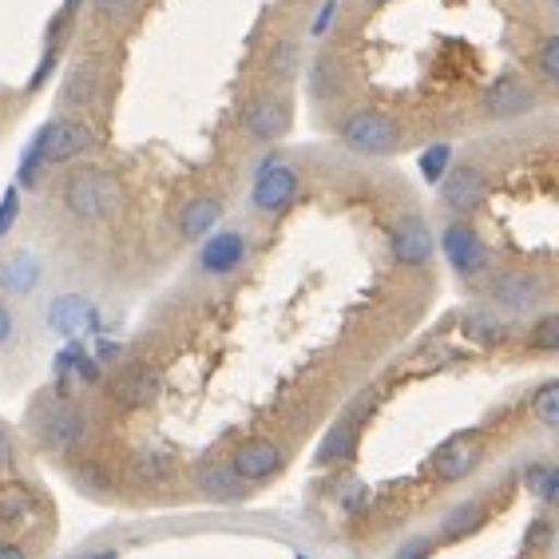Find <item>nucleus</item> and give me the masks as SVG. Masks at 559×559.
Masks as SVG:
<instances>
[{"label":"nucleus","instance_id":"obj_1","mask_svg":"<svg viewBox=\"0 0 559 559\" xmlns=\"http://www.w3.org/2000/svg\"><path fill=\"white\" fill-rule=\"evenodd\" d=\"M342 140H345V147L357 151V155L385 159V155H393V151L401 147L405 131H401V123L389 116V111L361 108L342 123Z\"/></svg>","mask_w":559,"mask_h":559},{"label":"nucleus","instance_id":"obj_2","mask_svg":"<svg viewBox=\"0 0 559 559\" xmlns=\"http://www.w3.org/2000/svg\"><path fill=\"white\" fill-rule=\"evenodd\" d=\"M119 203V183L116 175H108L104 167H84L64 183V206L75 218H104L111 215Z\"/></svg>","mask_w":559,"mask_h":559},{"label":"nucleus","instance_id":"obj_3","mask_svg":"<svg viewBox=\"0 0 559 559\" xmlns=\"http://www.w3.org/2000/svg\"><path fill=\"white\" fill-rule=\"evenodd\" d=\"M92 143H96V135H92L84 119H52V123H44L36 131L28 147L36 151V159L44 167H64V163L80 159L84 151H92Z\"/></svg>","mask_w":559,"mask_h":559},{"label":"nucleus","instance_id":"obj_4","mask_svg":"<svg viewBox=\"0 0 559 559\" xmlns=\"http://www.w3.org/2000/svg\"><path fill=\"white\" fill-rule=\"evenodd\" d=\"M488 298L508 313H527L544 301V278L532 270H496L488 278Z\"/></svg>","mask_w":559,"mask_h":559},{"label":"nucleus","instance_id":"obj_5","mask_svg":"<svg viewBox=\"0 0 559 559\" xmlns=\"http://www.w3.org/2000/svg\"><path fill=\"white\" fill-rule=\"evenodd\" d=\"M298 171H294L290 163H278L270 159L262 163V171L254 175V191H250V199H254V206H259L262 215H282L286 206L298 199Z\"/></svg>","mask_w":559,"mask_h":559},{"label":"nucleus","instance_id":"obj_6","mask_svg":"<svg viewBox=\"0 0 559 559\" xmlns=\"http://www.w3.org/2000/svg\"><path fill=\"white\" fill-rule=\"evenodd\" d=\"M441 247H444V259L452 262V270H456L461 278H476V274L488 266V247H485V238L476 235L473 223L444 226Z\"/></svg>","mask_w":559,"mask_h":559},{"label":"nucleus","instance_id":"obj_7","mask_svg":"<svg viewBox=\"0 0 559 559\" xmlns=\"http://www.w3.org/2000/svg\"><path fill=\"white\" fill-rule=\"evenodd\" d=\"M441 199L456 215H473L476 206L488 199V175L476 163H461L441 175Z\"/></svg>","mask_w":559,"mask_h":559},{"label":"nucleus","instance_id":"obj_8","mask_svg":"<svg viewBox=\"0 0 559 559\" xmlns=\"http://www.w3.org/2000/svg\"><path fill=\"white\" fill-rule=\"evenodd\" d=\"M36 437L44 449H75L84 441V413L75 409L72 401H52L36 417Z\"/></svg>","mask_w":559,"mask_h":559},{"label":"nucleus","instance_id":"obj_9","mask_svg":"<svg viewBox=\"0 0 559 559\" xmlns=\"http://www.w3.org/2000/svg\"><path fill=\"white\" fill-rule=\"evenodd\" d=\"M539 92L532 84H524L520 75H500L485 96V108L492 119H520L527 111H536Z\"/></svg>","mask_w":559,"mask_h":559},{"label":"nucleus","instance_id":"obj_10","mask_svg":"<svg viewBox=\"0 0 559 559\" xmlns=\"http://www.w3.org/2000/svg\"><path fill=\"white\" fill-rule=\"evenodd\" d=\"M290 104L282 96H259L242 108V128L254 135V140H282L290 131Z\"/></svg>","mask_w":559,"mask_h":559},{"label":"nucleus","instance_id":"obj_11","mask_svg":"<svg viewBox=\"0 0 559 559\" xmlns=\"http://www.w3.org/2000/svg\"><path fill=\"white\" fill-rule=\"evenodd\" d=\"M282 464H286V452H282V444L270 441V437H254V441L238 444L230 468H235L242 480H266V476L278 473Z\"/></svg>","mask_w":559,"mask_h":559},{"label":"nucleus","instance_id":"obj_12","mask_svg":"<svg viewBox=\"0 0 559 559\" xmlns=\"http://www.w3.org/2000/svg\"><path fill=\"white\" fill-rule=\"evenodd\" d=\"M155 393H159V369L147 366V361L123 369L116 377V385H111V401L123 405V409H143V405L155 401Z\"/></svg>","mask_w":559,"mask_h":559},{"label":"nucleus","instance_id":"obj_13","mask_svg":"<svg viewBox=\"0 0 559 559\" xmlns=\"http://www.w3.org/2000/svg\"><path fill=\"white\" fill-rule=\"evenodd\" d=\"M393 259L401 266H425L432 259V230L425 226V218L405 215L393 226Z\"/></svg>","mask_w":559,"mask_h":559},{"label":"nucleus","instance_id":"obj_14","mask_svg":"<svg viewBox=\"0 0 559 559\" xmlns=\"http://www.w3.org/2000/svg\"><path fill=\"white\" fill-rule=\"evenodd\" d=\"M242 259H247V238L238 235V230H218V235L206 238L203 250H199V266H203L206 274H215V278L238 270Z\"/></svg>","mask_w":559,"mask_h":559},{"label":"nucleus","instance_id":"obj_15","mask_svg":"<svg viewBox=\"0 0 559 559\" xmlns=\"http://www.w3.org/2000/svg\"><path fill=\"white\" fill-rule=\"evenodd\" d=\"M480 456H485V449L476 441H449L437 456H432V473L441 476V480H464V476L473 473L476 464H480Z\"/></svg>","mask_w":559,"mask_h":559},{"label":"nucleus","instance_id":"obj_16","mask_svg":"<svg viewBox=\"0 0 559 559\" xmlns=\"http://www.w3.org/2000/svg\"><path fill=\"white\" fill-rule=\"evenodd\" d=\"M218 218H223V203L211 199V194H199V199L183 203V211H179L175 223H179V235L183 238H206L218 226Z\"/></svg>","mask_w":559,"mask_h":559},{"label":"nucleus","instance_id":"obj_17","mask_svg":"<svg viewBox=\"0 0 559 559\" xmlns=\"http://www.w3.org/2000/svg\"><path fill=\"white\" fill-rule=\"evenodd\" d=\"M357 437H361V420L349 413V417H342L334 429L325 432L322 449H318V461H322V464L349 461V456H354V449H357Z\"/></svg>","mask_w":559,"mask_h":559},{"label":"nucleus","instance_id":"obj_18","mask_svg":"<svg viewBox=\"0 0 559 559\" xmlns=\"http://www.w3.org/2000/svg\"><path fill=\"white\" fill-rule=\"evenodd\" d=\"M36 282H40V262L33 254H9V259L0 262V290L33 294Z\"/></svg>","mask_w":559,"mask_h":559},{"label":"nucleus","instance_id":"obj_19","mask_svg":"<svg viewBox=\"0 0 559 559\" xmlns=\"http://www.w3.org/2000/svg\"><path fill=\"white\" fill-rule=\"evenodd\" d=\"M199 488H203L211 500H238L242 488H247V480H242L230 464H206V468H199Z\"/></svg>","mask_w":559,"mask_h":559},{"label":"nucleus","instance_id":"obj_20","mask_svg":"<svg viewBox=\"0 0 559 559\" xmlns=\"http://www.w3.org/2000/svg\"><path fill=\"white\" fill-rule=\"evenodd\" d=\"M306 84H310V96L313 99H334L337 87H342V68H337L334 56H318V60H310Z\"/></svg>","mask_w":559,"mask_h":559},{"label":"nucleus","instance_id":"obj_21","mask_svg":"<svg viewBox=\"0 0 559 559\" xmlns=\"http://www.w3.org/2000/svg\"><path fill=\"white\" fill-rule=\"evenodd\" d=\"M524 485L532 496H539V504H551L559 492V468L556 464H527Z\"/></svg>","mask_w":559,"mask_h":559},{"label":"nucleus","instance_id":"obj_22","mask_svg":"<svg viewBox=\"0 0 559 559\" xmlns=\"http://www.w3.org/2000/svg\"><path fill=\"white\" fill-rule=\"evenodd\" d=\"M480 520H485V508L476 504V500H464V504H456L449 516L441 520V532L456 539V536H464V532H476Z\"/></svg>","mask_w":559,"mask_h":559},{"label":"nucleus","instance_id":"obj_23","mask_svg":"<svg viewBox=\"0 0 559 559\" xmlns=\"http://www.w3.org/2000/svg\"><path fill=\"white\" fill-rule=\"evenodd\" d=\"M48 322H52L60 334H72V330H80V325H84V301H80V298H60L52 310H48Z\"/></svg>","mask_w":559,"mask_h":559},{"label":"nucleus","instance_id":"obj_24","mask_svg":"<svg viewBox=\"0 0 559 559\" xmlns=\"http://www.w3.org/2000/svg\"><path fill=\"white\" fill-rule=\"evenodd\" d=\"M464 334L476 337V342H500V337H504V322H500L496 313L476 310L464 318Z\"/></svg>","mask_w":559,"mask_h":559},{"label":"nucleus","instance_id":"obj_25","mask_svg":"<svg viewBox=\"0 0 559 559\" xmlns=\"http://www.w3.org/2000/svg\"><path fill=\"white\" fill-rule=\"evenodd\" d=\"M449 163H452L449 143H432V147L420 151V175H425L429 183H441V175L449 171Z\"/></svg>","mask_w":559,"mask_h":559},{"label":"nucleus","instance_id":"obj_26","mask_svg":"<svg viewBox=\"0 0 559 559\" xmlns=\"http://www.w3.org/2000/svg\"><path fill=\"white\" fill-rule=\"evenodd\" d=\"M532 409H536V417L548 425V429H556L559 425V381H548V385L536 389V397H532Z\"/></svg>","mask_w":559,"mask_h":559},{"label":"nucleus","instance_id":"obj_27","mask_svg":"<svg viewBox=\"0 0 559 559\" xmlns=\"http://www.w3.org/2000/svg\"><path fill=\"white\" fill-rule=\"evenodd\" d=\"M270 72L278 75V80H290V75H298V44L282 40L278 48L270 52Z\"/></svg>","mask_w":559,"mask_h":559},{"label":"nucleus","instance_id":"obj_28","mask_svg":"<svg viewBox=\"0 0 559 559\" xmlns=\"http://www.w3.org/2000/svg\"><path fill=\"white\" fill-rule=\"evenodd\" d=\"M92 92H96V72L80 64V68L72 72V80H68L64 99H68V104H87V99H92Z\"/></svg>","mask_w":559,"mask_h":559},{"label":"nucleus","instance_id":"obj_29","mask_svg":"<svg viewBox=\"0 0 559 559\" xmlns=\"http://www.w3.org/2000/svg\"><path fill=\"white\" fill-rule=\"evenodd\" d=\"M527 342L536 345V349H544V354H551V349H559V318L556 313H544L536 322V330H532V337Z\"/></svg>","mask_w":559,"mask_h":559},{"label":"nucleus","instance_id":"obj_30","mask_svg":"<svg viewBox=\"0 0 559 559\" xmlns=\"http://www.w3.org/2000/svg\"><path fill=\"white\" fill-rule=\"evenodd\" d=\"M92 9H96L99 21L119 24V21H128L131 12L140 9V0H92Z\"/></svg>","mask_w":559,"mask_h":559},{"label":"nucleus","instance_id":"obj_31","mask_svg":"<svg viewBox=\"0 0 559 559\" xmlns=\"http://www.w3.org/2000/svg\"><path fill=\"white\" fill-rule=\"evenodd\" d=\"M167 468H171V461H167L163 452H147V449H143L140 456H135V473L147 476V480H163V476H167Z\"/></svg>","mask_w":559,"mask_h":559},{"label":"nucleus","instance_id":"obj_32","mask_svg":"<svg viewBox=\"0 0 559 559\" xmlns=\"http://www.w3.org/2000/svg\"><path fill=\"white\" fill-rule=\"evenodd\" d=\"M539 72L548 75V80H559V36H544L539 44Z\"/></svg>","mask_w":559,"mask_h":559},{"label":"nucleus","instance_id":"obj_33","mask_svg":"<svg viewBox=\"0 0 559 559\" xmlns=\"http://www.w3.org/2000/svg\"><path fill=\"white\" fill-rule=\"evenodd\" d=\"M16 215H21V187H9V191H4V199H0V238L12 230Z\"/></svg>","mask_w":559,"mask_h":559},{"label":"nucleus","instance_id":"obj_34","mask_svg":"<svg viewBox=\"0 0 559 559\" xmlns=\"http://www.w3.org/2000/svg\"><path fill=\"white\" fill-rule=\"evenodd\" d=\"M24 512H28V500H24L21 488H12V492L0 496V520H4V524H16V520H24Z\"/></svg>","mask_w":559,"mask_h":559},{"label":"nucleus","instance_id":"obj_35","mask_svg":"<svg viewBox=\"0 0 559 559\" xmlns=\"http://www.w3.org/2000/svg\"><path fill=\"white\" fill-rule=\"evenodd\" d=\"M342 508L349 512V516H357L361 508H369V488H366V485H357V480H354V488H349V492L342 496Z\"/></svg>","mask_w":559,"mask_h":559},{"label":"nucleus","instance_id":"obj_36","mask_svg":"<svg viewBox=\"0 0 559 559\" xmlns=\"http://www.w3.org/2000/svg\"><path fill=\"white\" fill-rule=\"evenodd\" d=\"M429 551H432V539L429 536H417V539H409V544H405V548H401L393 559H425Z\"/></svg>","mask_w":559,"mask_h":559},{"label":"nucleus","instance_id":"obj_37","mask_svg":"<svg viewBox=\"0 0 559 559\" xmlns=\"http://www.w3.org/2000/svg\"><path fill=\"white\" fill-rule=\"evenodd\" d=\"M337 12V0H330L322 12H318V21H313V36H322L325 33V24H330V16Z\"/></svg>","mask_w":559,"mask_h":559},{"label":"nucleus","instance_id":"obj_38","mask_svg":"<svg viewBox=\"0 0 559 559\" xmlns=\"http://www.w3.org/2000/svg\"><path fill=\"white\" fill-rule=\"evenodd\" d=\"M9 337H12V313H9V306L0 301V345L9 342Z\"/></svg>","mask_w":559,"mask_h":559},{"label":"nucleus","instance_id":"obj_39","mask_svg":"<svg viewBox=\"0 0 559 559\" xmlns=\"http://www.w3.org/2000/svg\"><path fill=\"white\" fill-rule=\"evenodd\" d=\"M0 559H28V551L21 544H0Z\"/></svg>","mask_w":559,"mask_h":559},{"label":"nucleus","instance_id":"obj_40","mask_svg":"<svg viewBox=\"0 0 559 559\" xmlns=\"http://www.w3.org/2000/svg\"><path fill=\"white\" fill-rule=\"evenodd\" d=\"M12 461V441L4 437V429H0V468H9Z\"/></svg>","mask_w":559,"mask_h":559},{"label":"nucleus","instance_id":"obj_41","mask_svg":"<svg viewBox=\"0 0 559 559\" xmlns=\"http://www.w3.org/2000/svg\"><path fill=\"white\" fill-rule=\"evenodd\" d=\"M75 4H80V0H64V12H60V16H72V12H75Z\"/></svg>","mask_w":559,"mask_h":559},{"label":"nucleus","instance_id":"obj_42","mask_svg":"<svg viewBox=\"0 0 559 559\" xmlns=\"http://www.w3.org/2000/svg\"><path fill=\"white\" fill-rule=\"evenodd\" d=\"M373 4H385V0H373Z\"/></svg>","mask_w":559,"mask_h":559}]
</instances>
